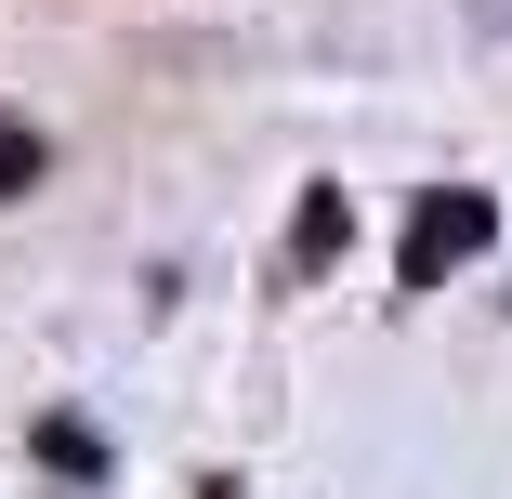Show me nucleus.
Here are the masks:
<instances>
[{
	"label": "nucleus",
	"mask_w": 512,
	"mask_h": 499,
	"mask_svg": "<svg viewBox=\"0 0 512 499\" xmlns=\"http://www.w3.org/2000/svg\"><path fill=\"white\" fill-rule=\"evenodd\" d=\"M486 237H499V197L486 184H434L421 211H407V237H394V289H447Z\"/></svg>",
	"instance_id": "1"
},
{
	"label": "nucleus",
	"mask_w": 512,
	"mask_h": 499,
	"mask_svg": "<svg viewBox=\"0 0 512 499\" xmlns=\"http://www.w3.org/2000/svg\"><path fill=\"white\" fill-rule=\"evenodd\" d=\"M342 237H355V197L342 184H316V197H302V224H289V250H276V276L302 289V276H329L342 263Z\"/></svg>",
	"instance_id": "2"
},
{
	"label": "nucleus",
	"mask_w": 512,
	"mask_h": 499,
	"mask_svg": "<svg viewBox=\"0 0 512 499\" xmlns=\"http://www.w3.org/2000/svg\"><path fill=\"white\" fill-rule=\"evenodd\" d=\"M40 171H53V145H40V132H27L14 106H0V197H27Z\"/></svg>",
	"instance_id": "3"
}]
</instances>
